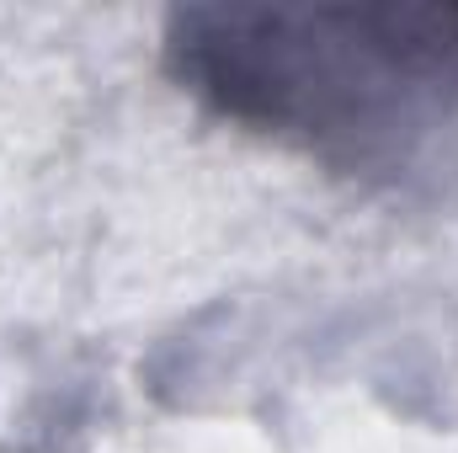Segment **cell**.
Returning a JSON list of instances; mask_svg holds the SVG:
<instances>
[{
  "label": "cell",
  "mask_w": 458,
  "mask_h": 453,
  "mask_svg": "<svg viewBox=\"0 0 458 453\" xmlns=\"http://www.w3.org/2000/svg\"><path fill=\"white\" fill-rule=\"evenodd\" d=\"M165 48L203 102L342 176L458 166V5H198Z\"/></svg>",
  "instance_id": "1"
}]
</instances>
